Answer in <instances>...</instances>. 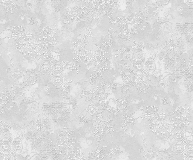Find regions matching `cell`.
Here are the masks:
<instances>
[{
    "mask_svg": "<svg viewBox=\"0 0 193 160\" xmlns=\"http://www.w3.org/2000/svg\"><path fill=\"white\" fill-rule=\"evenodd\" d=\"M122 57L123 59L126 61L131 60L133 57V54L130 51H125L122 54Z\"/></svg>",
    "mask_w": 193,
    "mask_h": 160,
    "instance_id": "cell-9",
    "label": "cell"
},
{
    "mask_svg": "<svg viewBox=\"0 0 193 160\" xmlns=\"http://www.w3.org/2000/svg\"><path fill=\"white\" fill-rule=\"evenodd\" d=\"M13 159L16 160H24V159L23 158V157L21 155H16L14 156Z\"/></svg>",
    "mask_w": 193,
    "mask_h": 160,
    "instance_id": "cell-18",
    "label": "cell"
},
{
    "mask_svg": "<svg viewBox=\"0 0 193 160\" xmlns=\"http://www.w3.org/2000/svg\"><path fill=\"white\" fill-rule=\"evenodd\" d=\"M1 160H11V157L10 155H8V154H5V155H3L1 157Z\"/></svg>",
    "mask_w": 193,
    "mask_h": 160,
    "instance_id": "cell-16",
    "label": "cell"
},
{
    "mask_svg": "<svg viewBox=\"0 0 193 160\" xmlns=\"http://www.w3.org/2000/svg\"><path fill=\"white\" fill-rule=\"evenodd\" d=\"M54 71L56 73H60L62 71V66L60 64H56L53 67Z\"/></svg>",
    "mask_w": 193,
    "mask_h": 160,
    "instance_id": "cell-15",
    "label": "cell"
},
{
    "mask_svg": "<svg viewBox=\"0 0 193 160\" xmlns=\"http://www.w3.org/2000/svg\"><path fill=\"white\" fill-rule=\"evenodd\" d=\"M22 144L21 142H16L12 147L13 150L17 153H20L22 150Z\"/></svg>",
    "mask_w": 193,
    "mask_h": 160,
    "instance_id": "cell-11",
    "label": "cell"
},
{
    "mask_svg": "<svg viewBox=\"0 0 193 160\" xmlns=\"http://www.w3.org/2000/svg\"><path fill=\"white\" fill-rule=\"evenodd\" d=\"M132 76L130 74L127 73L125 74L122 77V80L123 83L126 85L130 84L133 81Z\"/></svg>",
    "mask_w": 193,
    "mask_h": 160,
    "instance_id": "cell-6",
    "label": "cell"
},
{
    "mask_svg": "<svg viewBox=\"0 0 193 160\" xmlns=\"http://www.w3.org/2000/svg\"><path fill=\"white\" fill-rule=\"evenodd\" d=\"M41 70L43 72L45 73H49L51 70V67L48 64H44L41 66Z\"/></svg>",
    "mask_w": 193,
    "mask_h": 160,
    "instance_id": "cell-14",
    "label": "cell"
},
{
    "mask_svg": "<svg viewBox=\"0 0 193 160\" xmlns=\"http://www.w3.org/2000/svg\"><path fill=\"white\" fill-rule=\"evenodd\" d=\"M53 82L56 85H60L63 82L62 78L60 75H56L53 78Z\"/></svg>",
    "mask_w": 193,
    "mask_h": 160,
    "instance_id": "cell-13",
    "label": "cell"
},
{
    "mask_svg": "<svg viewBox=\"0 0 193 160\" xmlns=\"http://www.w3.org/2000/svg\"><path fill=\"white\" fill-rule=\"evenodd\" d=\"M145 68L148 72L150 73H152L156 70V64L152 62H149L146 65Z\"/></svg>",
    "mask_w": 193,
    "mask_h": 160,
    "instance_id": "cell-8",
    "label": "cell"
},
{
    "mask_svg": "<svg viewBox=\"0 0 193 160\" xmlns=\"http://www.w3.org/2000/svg\"><path fill=\"white\" fill-rule=\"evenodd\" d=\"M134 81L137 85L142 84L145 82V77L141 73H137L134 77Z\"/></svg>",
    "mask_w": 193,
    "mask_h": 160,
    "instance_id": "cell-5",
    "label": "cell"
},
{
    "mask_svg": "<svg viewBox=\"0 0 193 160\" xmlns=\"http://www.w3.org/2000/svg\"><path fill=\"white\" fill-rule=\"evenodd\" d=\"M134 68V66L131 63L126 62L122 66L123 70L125 72L129 73L131 72Z\"/></svg>",
    "mask_w": 193,
    "mask_h": 160,
    "instance_id": "cell-7",
    "label": "cell"
},
{
    "mask_svg": "<svg viewBox=\"0 0 193 160\" xmlns=\"http://www.w3.org/2000/svg\"><path fill=\"white\" fill-rule=\"evenodd\" d=\"M144 53L140 50H136L133 53V58L135 60L138 61H142L144 58Z\"/></svg>",
    "mask_w": 193,
    "mask_h": 160,
    "instance_id": "cell-4",
    "label": "cell"
},
{
    "mask_svg": "<svg viewBox=\"0 0 193 160\" xmlns=\"http://www.w3.org/2000/svg\"><path fill=\"white\" fill-rule=\"evenodd\" d=\"M11 138V134L9 131H3L1 133V140H8Z\"/></svg>",
    "mask_w": 193,
    "mask_h": 160,
    "instance_id": "cell-12",
    "label": "cell"
},
{
    "mask_svg": "<svg viewBox=\"0 0 193 160\" xmlns=\"http://www.w3.org/2000/svg\"><path fill=\"white\" fill-rule=\"evenodd\" d=\"M145 67L144 64L141 62H137L134 64V71L137 73H141L145 70Z\"/></svg>",
    "mask_w": 193,
    "mask_h": 160,
    "instance_id": "cell-3",
    "label": "cell"
},
{
    "mask_svg": "<svg viewBox=\"0 0 193 160\" xmlns=\"http://www.w3.org/2000/svg\"><path fill=\"white\" fill-rule=\"evenodd\" d=\"M193 54V41L191 42L187 41L184 44L183 49L182 52L181 56L187 60Z\"/></svg>",
    "mask_w": 193,
    "mask_h": 160,
    "instance_id": "cell-2",
    "label": "cell"
},
{
    "mask_svg": "<svg viewBox=\"0 0 193 160\" xmlns=\"http://www.w3.org/2000/svg\"><path fill=\"white\" fill-rule=\"evenodd\" d=\"M184 1H170L164 8L163 14L168 21L177 25H184L193 21V8Z\"/></svg>",
    "mask_w": 193,
    "mask_h": 160,
    "instance_id": "cell-1",
    "label": "cell"
},
{
    "mask_svg": "<svg viewBox=\"0 0 193 160\" xmlns=\"http://www.w3.org/2000/svg\"><path fill=\"white\" fill-rule=\"evenodd\" d=\"M11 146L8 142L3 143L1 146V150L4 153H8L11 150Z\"/></svg>",
    "mask_w": 193,
    "mask_h": 160,
    "instance_id": "cell-10",
    "label": "cell"
},
{
    "mask_svg": "<svg viewBox=\"0 0 193 160\" xmlns=\"http://www.w3.org/2000/svg\"><path fill=\"white\" fill-rule=\"evenodd\" d=\"M50 58V54L49 53H46L43 57V59L44 61H48Z\"/></svg>",
    "mask_w": 193,
    "mask_h": 160,
    "instance_id": "cell-17",
    "label": "cell"
}]
</instances>
